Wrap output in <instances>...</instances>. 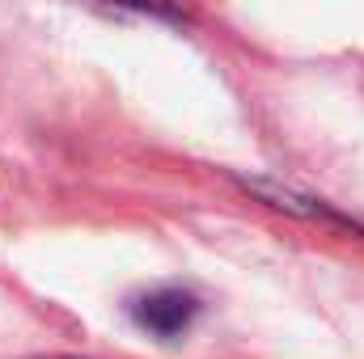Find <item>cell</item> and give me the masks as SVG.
Masks as SVG:
<instances>
[{"label": "cell", "instance_id": "1", "mask_svg": "<svg viewBox=\"0 0 364 359\" xmlns=\"http://www.w3.org/2000/svg\"><path fill=\"white\" fill-rule=\"evenodd\" d=\"M132 317L140 330H149L157 338H178L199 317V296L182 292V287H153L132 300Z\"/></svg>", "mask_w": 364, "mask_h": 359}, {"label": "cell", "instance_id": "2", "mask_svg": "<svg viewBox=\"0 0 364 359\" xmlns=\"http://www.w3.org/2000/svg\"><path fill=\"white\" fill-rule=\"evenodd\" d=\"M34 359H77V355H34Z\"/></svg>", "mask_w": 364, "mask_h": 359}]
</instances>
